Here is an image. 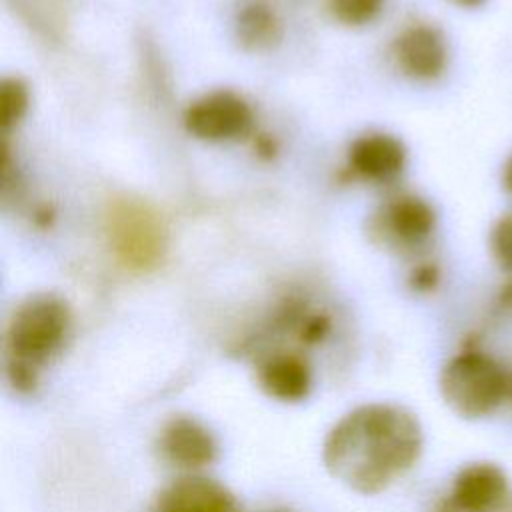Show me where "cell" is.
<instances>
[{
	"mask_svg": "<svg viewBox=\"0 0 512 512\" xmlns=\"http://www.w3.org/2000/svg\"><path fill=\"white\" fill-rule=\"evenodd\" d=\"M424 450L418 416L392 402L362 404L326 434L322 462L358 494H378L414 468Z\"/></svg>",
	"mask_w": 512,
	"mask_h": 512,
	"instance_id": "1",
	"label": "cell"
},
{
	"mask_svg": "<svg viewBox=\"0 0 512 512\" xmlns=\"http://www.w3.org/2000/svg\"><path fill=\"white\" fill-rule=\"evenodd\" d=\"M70 308L56 294H34L6 328V380L18 394H34L42 368L60 352L70 330Z\"/></svg>",
	"mask_w": 512,
	"mask_h": 512,
	"instance_id": "2",
	"label": "cell"
},
{
	"mask_svg": "<svg viewBox=\"0 0 512 512\" xmlns=\"http://www.w3.org/2000/svg\"><path fill=\"white\" fill-rule=\"evenodd\" d=\"M512 376L488 352L470 346L454 354L440 370L438 390L444 404L464 420L496 414L510 396Z\"/></svg>",
	"mask_w": 512,
	"mask_h": 512,
	"instance_id": "3",
	"label": "cell"
},
{
	"mask_svg": "<svg viewBox=\"0 0 512 512\" xmlns=\"http://www.w3.org/2000/svg\"><path fill=\"white\" fill-rule=\"evenodd\" d=\"M510 500L512 482L504 466L492 460H474L454 474L442 512H504Z\"/></svg>",
	"mask_w": 512,
	"mask_h": 512,
	"instance_id": "4",
	"label": "cell"
},
{
	"mask_svg": "<svg viewBox=\"0 0 512 512\" xmlns=\"http://www.w3.org/2000/svg\"><path fill=\"white\" fill-rule=\"evenodd\" d=\"M186 130L208 142H222L244 136L252 126L248 104L226 90L212 92L188 106L184 114Z\"/></svg>",
	"mask_w": 512,
	"mask_h": 512,
	"instance_id": "5",
	"label": "cell"
},
{
	"mask_svg": "<svg viewBox=\"0 0 512 512\" xmlns=\"http://www.w3.org/2000/svg\"><path fill=\"white\" fill-rule=\"evenodd\" d=\"M164 462L180 470H200L218 458V442L210 428L190 416L168 420L158 436Z\"/></svg>",
	"mask_w": 512,
	"mask_h": 512,
	"instance_id": "6",
	"label": "cell"
},
{
	"mask_svg": "<svg viewBox=\"0 0 512 512\" xmlns=\"http://www.w3.org/2000/svg\"><path fill=\"white\" fill-rule=\"evenodd\" d=\"M154 512H242V506L218 480L192 474L168 484Z\"/></svg>",
	"mask_w": 512,
	"mask_h": 512,
	"instance_id": "7",
	"label": "cell"
},
{
	"mask_svg": "<svg viewBox=\"0 0 512 512\" xmlns=\"http://www.w3.org/2000/svg\"><path fill=\"white\" fill-rule=\"evenodd\" d=\"M394 50L402 72L416 80H436L448 66L446 38L430 24H416L404 30Z\"/></svg>",
	"mask_w": 512,
	"mask_h": 512,
	"instance_id": "8",
	"label": "cell"
},
{
	"mask_svg": "<svg viewBox=\"0 0 512 512\" xmlns=\"http://www.w3.org/2000/svg\"><path fill=\"white\" fill-rule=\"evenodd\" d=\"M112 236L118 252L132 266L152 264L162 250V234L154 216L138 206L128 204L114 212Z\"/></svg>",
	"mask_w": 512,
	"mask_h": 512,
	"instance_id": "9",
	"label": "cell"
},
{
	"mask_svg": "<svg viewBox=\"0 0 512 512\" xmlns=\"http://www.w3.org/2000/svg\"><path fill=\"white\" fill-rule=\"evenodd\" d=\"M256 378L264 394L278 402L296 404L312 392V370L302 356L292 352L268 356L258 366Z\"/></svg>",
	"mask_w": 512,
	"mask_h": 512,
	"instance_id": "10",
	"label": "cell"
},
{
	"mask_svg": "<svg viewBox=\"0 0 512 512\" xmlns=\"http://www.w3.org/2000/svg\"><path fill=\"white\" fill-rule=\"evenodd\" d=\"M350 164L366 178L386 180L402 172L406 164V148L396 136L368 134L352 144Z\"/></svg>",
	"mask_w": 512,
	"mask_h": 512,
	"instance_id": "11",
	"label": "cell"
},
{
	"mask_svg": "<svg viewBox=\"0 0 512 512\" xmlns=\"http://www.w3.org/2000/svg\"><path fill=\"white\" fill-rule=\"evenodd\" d=\"M390 230L408 244L426 240L436 226V212L420 196H402L388 210Z\"/></svg>",
	"mask_w": 512,
	"mask_h": 512,
	"instance_id": "12",
	"label": "cell"
},
{
	"mask_svg": "<svg viewBox=\"0 0 512 512\" xmlns=\"http://www.w3.org/2000/svg\"><path fill=\"white\" fill-rule=\"evenodd\" d=\"M236 28L240 42L250 50L270 48L280 38V24L274 12L260 2H252L240 10Z\"/></svg>",
	"mask_w": 512,
	"mask_h": 512,
	"instance_id": "13",
	"label": "cell"
},
{
	"mask_svg": "<svg viewBox=\"0 0 512 512\" xmlns=\"http://www.w3.org/2000/svg\"><path fill=\"white\" fill-rule=\"evenodd\" d=\"M28 86L20 78H4L0 82V122L2 128H12L28 110Z\"/></svg>",
	"mask_w": 512,
	"mask_h": 512,
	"instance_id": "14",
	"label": "cell"
},
{
	"mask_svg": "<svg viewBox=\"0 0 512 512\" xmlns=\"http://www.w3.org/2000/svg\"><path fill=\"white\" fill-rule=\"evenodd\" d=\"M488 248L494 262L512 274V210L496 218L488 234Z\"/></svg>",
	"mask_w": 512,
	"mask_h": 512,
	"instance_id": "15",
	"label": "cell"
},
{
	"mask_svg": "<svg viewBox=\"0 0 512 512\" xmlns=\"http://www.w3.org/2000/svg\"><path fill=\"white\" fill-rule=\"evenodd\" d=\"M386 0H332L334 16L348 26H362L370 22L384 8Z\"/></svg>",
	"mask_w": 512,
	"mask_h": 512,
	"instance_id": "16",
	"label": "cell"
},
{
	"mask_svg": "<svg viewBox=\"0 0 512 512\" xmlns=\"http://www.w3.org/2000/svg\"><path fill=\"white\" fill-rule=\"evenodd\" d=\"M438 282H440V270L436 264H422L410 276V284L418 292H430L438 286Z\"/></svg>",
	"mask_w": 512,
	"mask_h": 512,
	"instance_id": "17",
	"label": "cell"
},
{
	"mask_svg": "<svg viewBox=\"0 0 512 512\" xmlns=\"http://www.w3.org/2000/svg\"><path fill=\"white\" fill-rule=\"evenodd\" d=\"M328 332V320L324 316H312L306 320L302 328V340L306 342H318Z\"/></svg>",
	"mask_w": 512,
	"mask_h": 512,
	"instance_id": "18",
	"label": "cell"
},
{
	"mask_svg": "<svg viewBox=\"0 0 512 512\" xmlns=\"http://www.w3.org/2000/svg\"><path fill=\"white\" fill-rule=\"evenodd\" d=\"M500 184L508 196H512V152L506 156L500 170Z\"/></svg>",
	"mask_w": 512,
	"mask_h": 512,
	"instance_id": "19",
	"label": "cell"
},
{
	"mask_svg": "<svg viewBox=\"0 0 512 512\" xmlns=\"http://www.w3.org/2000/svg\"><path fill=\"white\" fill-rule=\"evenodd\" d=\"M452 4L460 6V8H468V10H474V8H480L484 6L488 0H450Z\"/></svg>",
	"mask_w": 512,
	"mask_h": 512,
	"instance_id": "20",
	"label": "cell"
},
{
	"mask_svg": "<svg viewBox=\"0 0 512 512\" xmlns=\"http://www.w3.org/2000/svg\"><path fill=\"white\" fill-rule=\"evenodd\" d=\"M508 402H510V406H512V384H510V396H508Z\"/></svg>",
	"mask_w": 512,
	"mask_h": 512,
	"instance_id": "21",
	"label": "cell"
},
{
	"mask_svg": "<svg viewBox=\"0 0 512 512\" xmlns=\"http://www.w3.org/2000/svg\"><path fill=\"white\" fill-rule=\"evenodd\" d=\"M274 512H286V510H274Z\"/></svg>",
	"mask_w": 512,
	"mask_h": 512,
	"instance_id": "22",
	"label": "cell"
},
{
	"mask_svg": "<svg viewBox=\"0 0 512 512\" xmlns=\"http://www.w3.org/2000/svg\"><path fill=\"white\" fill-rule=\"evenodd\" d=\"M510 512H512V510H510Z\"/></svg>",
	"mask_w": 512,
	"mask_h": 512,
	"instance_id": "23",
	"label": "cell"
}]
</instances>
